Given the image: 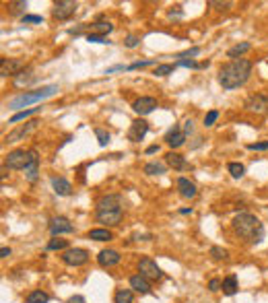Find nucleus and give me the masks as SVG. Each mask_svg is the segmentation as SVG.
<instances>
[{
  "label": "nucleus",
  "instance_id": "1",
  "mask_svg": "<svg viewBox=\"0 0 268 303\" xmlns=\"http://www.w3.org/2000/svg\"><path fill=\"white\" fill-rule=\"evenodd\" d=\"M252 74V62L246 60V58H239V60H231L229 64H225L221 70H219V83L223 89L231 91V89H237L241 87Z\"/></svg>",
  "mask_w": 268,
  "mask_h": 303
},
{
  "label": "nucleus",
  "instance_id": "2",
  "mask_svg": "<svg viewBox=\"0 0 268 303\" xmlns=\"http://www.w3.org/2000/svg\"><path fill=\"white\" fill-rule=\"evenodd\" d=\"M233 229H235V233L241 239H246L250 243H258L264 237V225H262V221L256 215H250V213H239L233 219Z\"/></svg>",
  "mask_w": 268,
  "mask_h": 303
},
{
  "label": "nucleus",
  "instance_id": "3",
  "mask_svg": "<svg viewBox=\"0 0 268 303\" xmlns=\"http://www.w3.org/2000/svg\"><path fill=\"white\" fill-rule=\"evenodd\" d=\"M58 91H60L58 85H45V87H41V89H35V91H29V93H23V95L11 99V101H9V108H11V110H21V108H25V106L37 104V101H41V99H45V97L56 95Z\"/></svg>",
  "mask_w": 268,
  "mask_h": 303
},
{
  "label": "nucleus",
  "instance_id": "4",
  "mask_svg": "<svg viewBox=\"0 0 268 303\" xmlns=\"http://www.w3.org/2000/svg\"><path fill=\"white\" fill-rule=\"evenodd\" d=\"M29 161H31L29 150H25V148H15V150H11V153L7 155L5 165H7L9 169H23V171H25V167L29 165Z\"/></svg>",
  "mask_w": 268,
  "mask_h": 303
},
{
  "label": "nucleus",
  "instance_id": "5",
  "mask_svg": "<svg viewBox=\"0 0 268 303\" xmlns=\"http://www.w3.org/2000/svg\"><path fill=\"white\" fill-rule=\"evenodd\" d=\"M37 126H39V122H37V120H29V122H25V124H19L15 130H11V132L5 136V142H9V144L19 142V140L27 138L31 132H35V130H37Z\"/></svg>",
  "mask_w": 268,
  "mask_h": 303
},
{
  "label": "nucleus",
  "instance_id": "6",
  "mask_svg": "<svg viewBox=\"0 0 268 303\" xmlns=\"http://www.w3.org/2000/svg\"><path fill=\"white\" fill-rule=\"evenodd\" d=\"M89 260V251L83 247H68L62 254V262L68 266H83Z\"/></svg>",
  "mask_w": 268,
  "mask_h": 303
},
{
  "label": "nucleus",
  "instance_id": "7",
  "mask_svg": "<svg viewBox=\"0 0 268 303\" xmlns=\"http://www.w3.org/2000/svg\"><path fill=\"white\" fill-rule=\"evenodd\" d=\"M138 274H142V276L149 279V281L163 279V272H161V268L157 266V262L151 260V258H140V260H138Z\"/></svg>",
  "mask_w": 268,
  "mask_h": 303
},
{
  "label": "nucleus",
  "instance_id": "8",
  "mask_svg": "<svg viewBox=\"0 0 268 303\" xmlns=\"http://www.w3.org/2000/svg\"><path fill=\"white\" fill-rule=\"evenodd\" d=\"M77 13V3L75 0H58L54 5V19L58 21H66Z\"/></svg>",
  "mask_w": 268,
  "mask_h": 303
},
{
  "label": "nucleus",
  "instance_id": "9",
  "mask_svg": "<svg viewBox=\"0 0 268 303\" xmlns=\"http://www.w3.org/2000/svg\"><path fill=\"white\" fill-rule=\"evenodd\" d=\"M122 217H124V211L122 209L120 211H97L95 213V221L101 223V225H105V229L118 225L122 221Z\"/></svg>",
  "mask_w": 268,
  "mask_h": 303
},
{
  "label": "nucleus",
  "instance_id": "10",
  "mask_svg": "<svg viewBox=\"0 0 268 303\" xmlns=\"http://www.w3.org/2000/svg\"><path fill=\"white\" fill-rule=\"evenodd\" d=\"M72 231H75V225L66 217H56V219H52V223H50V233L54 237H60V235L72 233Z\"/></svg>",
  "mask_w": 268,
  "mask_h": 303
},
{
  "label": "nucleus",
  "instance_id": "11",
  "mask_svg": "<svg viewBox=\"0 0 268 303\" xmlns=\"http://www.w3.org/2000/svg\"><path fill=\"white\" fill-rule=\"evenodd\" d=\"M23 60H15V58H3L0 60V74L3 77H17L19 72H23Z\"/></svg>",
  "mask_w": 268,
  "mask_h": 303
},
{
  "label": "nucleus",
  "instance_id": "12",
  "mask_svg": "<svg viewBox=\"0 0 268 303\" xmlns=\"http://www.w3.org/2000/svg\"><path fill=\"white\" fill-rule=\"evenodd\" d=\"M246 110L256 112V114H268V97L262 95V93L252 95V97L246 101Z\"/></svg>",
  "mask_w": 268,
  "mask_h": 303
},
{
  "label": "nucleus",
  "instance_id": "13",
  "mask_svg": "<svg viewBox=\"0 0 268 303\" xmlns=\"http://www.w3.org/2000/svg\"><path fill=\"white\" fill-rule=\"evenodd\" d=\"M149 132V122L147 120H142V118H138V120H134L132 124H130V130H128V140H132V142H140L142 138H144V134Z\"/></svg>",
  "mask_w": 268,
  "mask_h": 303
},
{
  "label": "nucleus",
  "instance_id": "14",
  "mask_svg": "<svg viewBox=\"0 0 268 303\" xmlns=\"http://www.w3.org/2000/svg\"><path fill=\"white\" fill-rule=\"evenodd\" d=\"M120 260H122V256H120L118 249H101L99 256H97V262H99V266H103V268H112V266H116Z\"/></svg>",
  "mask_w": 268,
  "mask_h": 303
},
{
  "label": "nucleus",
  "instance_id": "15",
  "mask_svg": "<svg viewBox=\"0 0 268 303\" xmlns=\"http://www.w3.org/2000/svg\"><path fill=\"white\" fill-rule=\"evenodd\" d=\"M155 108H157V99L155 97H138L132 104V110L138 116H149L151 112H155Z\"/></svg>",
  "mask_w": 268,
  "mask_h": 303
},
{
  "label": "nucleus",
  "instance_id": "16",
  "mask_svg": "<svg viewBox=\"0 0 268 303\" xmlns=\"http://www.w3.org/2000/svg\"><path fill=\"white\" fill-rule=\"evenodd\" d=\"M120 209H122V196L118 194H107L97 202V211H120Z\"/></svg>",
  "mask_w": 268,
  "mask_h": 303
},
{
  "label": "nucleus",
  "instance_id": "17",
  "mask_svg": "<svg viewBox=\"0 0 268 303\" xmlns=\"http://www.w3.org/2000/svg\"><path fill=\"white\" fill-rule=\"evenodd\" d=\"M186 134H184V130L180 128V126H174V128H169L167 130V134H165V142L172 146V148H180L184 142H186Z\"/></svg>",
  "mask_w": 268,
  "mask_h": 303
},
{
  "label": "nucleus",
  "instance_id": "18",
  "mask_svg": "<svg viewBox=\"0 0 268 303\" xmlns=\"http://www.w3.org/2000/svg\"><path fill=\"white\" fill-rule=\"evenodd\" d=\"M29 155H31V161H29V165L25 167V178L33 184V182L37 180V175H39V157H37V150H35V148L29 150Z\"/></svg>",
  "mask_w": 268,
  "mask_h": 303
},
{
  "label": "nucleus",
  "instance_id": "19",
  "mask_svg": "<svg viewBox=\"0 0 268 303\" xmlns=\"http://www.w3.org/2000/svg\"><path fill=\"white\" fill-rule=\"evenodd\" d=\"M130 289L140 293V295H149L151 293V281L144 279L142 274H132L130 276Z\"/></svg>",
  "mask_w": 268,
  "mask_h": 303
},
{
  "label": "nucleus",
  "instance_id": "20",
  "mask_svg": "<svg viewBox=\"0 0 268 303\" xmlns=\"http://www.w3.org/2000/svg\"><path fill=\"white\" fill-rule=\"evenodd\" d=\"M52 188L54 192H56L58 196H70L72 194V186L66 178H58V175H54L52 178Z\"/></svg>",
  "mask_w": 268,
  "mask_h": 303
},
{
  "label": "nucleus",
  "instance_id": "21",
  "mask_svg": "<svg viewBox=\"0 0 268 303\" xmlns=\"http://www.w3.org/2000/svg\"><path fill=\"white\" fill-rule=\"evenodd\" d=\"M178 190H180V194H182L184 198H194L196 192H198L196 186H194L188 178H180V180H178Z\"/></svg>",
  "mask_w": 268,
  "mask_h": 303
},
{
  "label": "nucleus",
  "instance_id": "22",
  "mask_svg": "<svg viewBox=\"0 0 268 303\" xmlns=\"http://www.w3.org/2000/svg\"><path fill=\"white\" fill-rule=\"evenodd\" d=\"M165 163L172 167V169H186L188 165H186V159L180 155V153H174V150H169V153L165 155Z\"/></svg>",
  "mask_w": 268,
  "mask_h": 303
},
{
  "label": "nucleus",
  "instance_id": "23",
  "mask_svg": "<svg viewBox=\"0 0 268 303\" xmlns=\"http://www.w3.org/2000/svg\"><path fill=\"white\" fill-rule=\"evenodd\" d=\"M114 29V25L110 23V21H103V19H99V21H95L93 25H91V33H95V35H107Z\"/></svg>",
  "mask_w": 268,
  "mask_h": 303
},
{
  "label": "nucleus",
  "instance_id": "24",
  "mask_svg": "<svg viewBox=\"0 0 268 303\" xmlns=\"http://www.w3.org/2000/svg\"><path fill=\"white\" fill-rule=\"evenodd\" d=\"M165 171H167V163H161V161H151L144 165L147 175H163Z\"/></svg>",
  "mask_w": 268,
  "mask_h": 303
},
{
  "label": "nucleus",
  "instance_id": "25",
  "mask_svg": "<svg viewBox=\"0 0 268 303\" xmlns=\"http://www.w3.org/2000/svg\"><path fill=\"white\" fill-rule=\"evenodd\" d=\"M237 289H239V285H237V279L231 274V276H227V279H223V287H221V291L227 295V297H231V295H235L237 293Z\"/></svg>",
  "mask_w": 268,
  "mask_h": 303
},
{
  "label": "nucleus",
  "instance_id": "26",
  "mask_svg": "<svg viewBox=\"0 0 268 303\" xmlns=\"http://www.w3.org/2000/svg\"><path fill=\"white\" fill-rule=\"evenodd\" d=\"M250 47H252V45H250L248 41H241V43H237V45H233V47H229V49H227V56H229V58H233V60H239V56H241V54H246Z\"/></svg>",
  "mask_w": 268,
  "mask_h": 303
},
{
  "label": "nucleus",
  "instance_id": "27",
  "mask_svg": "<svg viewBox=\"0 0 268 303\" xmlns=\"http://www.w3.org/2000/svg\"><path fill=\"white\" fill-rule=\"evenodd\" d=\"M114 235H112V231L110 229H91L89 231V239H93V241H110Z\"/></svg>",
  "mask_w": 268,
  "mask_h": 303
},
{
  "label": "nucleus",
  "instance_id": "28",
  "mask_svg": "<svg viewBox=\"0 0 268 303\" xmlns=\"http://www.w3.org/2000/svg\"><path fill=\"white\" fill-rule=\"evenodd\" d=\"M132 301H134L132 289H118L114 295V303H132Z\"/></svg>",
  "mask_w": 268,
  "mask_h": 303
},
{
  "label": "nucleus",
  "instance_id": "29",
  "mask_svg": "<svg viewBox=\"0 0 268 303\" xmlns=\"http://www.w3.org/2000/svg\"><path fill=\"white\" fill-rule=\"evenodd\" d=\"M25 301H27V303H47V301H50V295L43 293V291H39V289H35V291H31V293L27 295Z\"/></svg>",
  "mask_w": 268,
  "mask_h": 303
},
{
  "label": "nucleus",
  "instance_id": "30",
  "mask_svg": "<svg viewBox=\"0 0 268 303\" xmlns=\"http://www.w3.org/2000/svg\"><path fill=\"white\" fill-rule=\"evenodd\" d=\"M33 79H35V77H33L31 70H23V72H19V74L15 77V87H25V85H29Z\"/></svg>",
  "mask_w": 268,
  "mask_h": 303
},
{
  "label": "nucleus",
  "instance_id": "31",
  "mask_svg": "<svg viewBox=\"0 0 268 303\" xmlns=\"http://www.w3.org/2000/svg\"><path fill=\"white\" fill-rule=\"evenodd\" d=\"M39 112V108H29V110H23V112H17L9 122L11 124H15V122H21V120H27V118H31V116H35Z\"/></svg>",
  "mask_w": 268,
  "mask_h": 303
},
{
  "label": "nucleus",
  "instance_id": "32",
  "mask_svg": "<svg viewBox=\"0 0 268 303\" xmlns=\"http://www.w3.org/2000/svg\"><path fill=\"white\" fill-rule=\"evenodd\" d=\"M176 68H178L176 64H157L155 70H153V74H157V77H167V74H172Z\"/></svg>",
  "mask_w": 268,
  "mask_h": 303
},
{
  "label": "nucleus",
  "instance_id": "33",
  "mask_svg": "<svg viewBox=\"0 0 268 303\" xmlns=\"http://www.w3.org/2000/svg\"><path fill=\"white\" fill-rule=\"evenodd\" d=\"M47 249H50V251H56V249H68V241H66V239H60V237H54V239H50Z\"/></svg>",
  "mask_w": 268,
  "mask_h": 303
},
{
  "label": "nucleus",
  "instance_id": "34",
  "mask_svg": "<svg viewBox=\"0 0 268 303\" xmlns=\"http://www.w3.org/2000/svg\"><path fill=\"white\" fill-rule=\"evenodd\" d=\"M227 171L231 173V178L239 180V178H243V173H246V167H243L241 163H229V165H227Z\"/></svg>",
  "mask_w": 268,
  "mask_h": 303
},
{
  "label": "nucleus",
  "instance_id": "35",
  "mask_svg": "<svg viewBox=\"0 0 268 303\" xmlns=\"http://www.w3.org/2000/svg\"><path fill=\"white\" fill-rule=\"evenodd\" d=\"M95 136L99 146H107V142H110V132H105L103 128H95Z\"/></svg>",
  "mask_w": 268,
  "mask_h": 303
},
{
  "label": "nucleus",
  "instance_id": "36",
  "mask_svg": "<svg viewBox=\"0 0 268 303\" xmlns=\"http://www.w3.org/2000/svg\"><path fill=\"white\" fill-rule=\"evenodd\" d=\"M9 9H11V15H21V13L27 9V3H25V0H17V3H9Z\"/></svg>",
  "mask_w": 268,
  "mask_h": 303
},
{
  "label": "nucleus",
  "instance_id": "37",
  "mask_svg": "<svg viewBox=\"0 0 268 303\" xmlns=\"http://www.w3.org/2000/svg\"><path fill=\"white\" fill-rule=\"evenodd\" d=\"M210 256H212L214 260H225L229 254H227V249H223V247H217V245H212V247H210Z\"/></svg>",
  "mask_w": 268,
  "mask_h": 303
},
{
  "label": "nucleus",
  "instance_id": "38",
  "mask_svg": "<svg viewBox=\"0 0 268 303\" xmlns=\"http://www.w3.org/2000/svg\"><path fill=\"white\" fill-rule=\"evenodd\" d=\"M198 54H200V47H192V49H186V52L178 54V62H180V60H188V58L192 60V58H194V56H198Z\"/></svg>",
  "mask_w": 268,
  "mask_h": 303
},
{
  "label": "nucleus",
  "instance_id": "39",
  "mask_svg": "<svg viewBox=\"0 0 268 303\" xmlns=\"http://www.w3.org/2000/svg\"><path fill=\"white\" fill-rule=\"evenodd\" d=\"M217 118H219V112H217V110H210V112L204 116V126H212L214 122H217Z\"/></svg>",
  "mask_w": 268,
  "mask_h": 303
},
{
  "label": "nucleus",
  "instance_id": "40",
  "mask_svg": "<svg viewBox=\"0 0 268 303\" xmlns=\"http://www.w3.org/2000/svg\"><path fill=\"white\" fill-rule=\"evenodd\" d=\"M208 7H212L214 11H229L231 9V3H217V0H210Z\"/></svg>",
  "mask_w": 268,
  "mask_h": 303
},
{
  "label": "nucleus",
  "instance_id": "41",
  "mask_svg": "<svg viewBox=\"0 0 268 303\" xmlns=\"http://www.w3.org/2000/svg\"><path fill=\"white\" fill-rule=\"evenodd\" d=\"M151 64H155V60H138V62H132L130 66H126V70H136V68H144Z\"/></svg>",
  "mask_w": 268,
  "mask_h": 303
},
{
  "label": "nucleus",
  "instance_id": "42",
  "mask_svg": "<svg viewBox=\"0 0 268 303\" xmlns=\"http://www.w3.org/2000/svg\"><path fill=\"white\" fill-rule=\"evenodd\" d=\"M176 66H184V68H200V66H208V64H198L194 60H180L176 62Z\"/></svg>",
  "mask_w": 268,
  "mask_h": 303
},
{
  "label": "nucleus",
  "instance_id": "43",
  "mask_svg": "<svg viewBox=\"0 0 268 303\" xmlns=\"http://www.w3.org/2000/svg\"><path fill=\"white\" fill-rule=\"evenodd\" d=\"M250 150H268V140H262V142H252L248 144Z\"/></svg>",
  "mask_w": 268,
  "mask_h": 303
},
{
  "label": "nucleus",
  "instance_id": "44",
  "mask_svg": "<svg viewBox=\"0 0 268 303\" xmlns=\"http://www.w3.org/2000/svg\"><path fill=\"white\" fill-rule=\"evenodd\" d=\"M87 41H91V43H110L103 35H95V33H89L87 35Z\"/></svg>",
  "mask_w": 268,
  "mask_h": 303
},
{
  "label": "nucleus",
  "instance_id": "45",
  "mask_svg": "<svg viewBox=\"0 0 268 303\" xmlns=\"http://www.w3.org/2000/svg\"><path fill=\"white\" fill-rule=\"evenodd\" d=\"M43 19L39 15H23V23H41Z\"/></svg>",
  "mask_w": 268,
  "mask_h": 303
},
{
  "label": "nucleus",
  "instance_id": "46",
  "mask_svg": "<svg viewBox=\"0 0 268 303\" xmlns=\"http://www.w3.org/2000/svg\"><path fill=\"white\" fill-rule=\"evenodd\" d=\"M138 41H140V37H138V35H128L124 43H126L128 47H136V45H138Z\"/></svg>",
  "mask_w": 268,
  "mask_h": 303
},
{
  "label": "nucleus",
  "instance_id": "47",
  "mask_svg": "<svg viewBox=\"0 0 268 303\" xmlns=\"http://www.w3.org/2000/svg\"><path fill=\"white\" fill-rule=\"evenodd\" d=\"M221 287H223V281H219V279H212V281L208 283V289H210V291H221Z\"/></svg>",
  "mask_w": 268,
  "mask_h": 303
},
{
  "label": "nucleus",
  "instance_id": "48",
  "mask_svg": "<svg viewBox=\"0 0 268 303\" xmlns=\"http://www.w3.org/2000/svg\"><path fill=\"white\" fill-rule=\"evenodd\" d=\"M182 130H184V134H186V136H190V134H192V130H194V122H192V120H186Z\"/></svg>",
  "mask_w": 268,
  "mask_h": 303
},
{
  "label": "nucleus",
  "instance_id": "49",
  "mask_svg": "<svg viewBox=\"0 0 268 303\" xmlns=\"http://www.w3.org/2000/svg\"><path fill=\"white\" fill-rule=\"evenodd\" d=\"M157 150H159V144H151L147 148V155H153V153H157Z\"/></svg>",
  "mask_w": 268,
  "mask_h": 303
},
{
  "label": "nucleus",
  "instance_id": "50",
  "mask_svg": "<svg viewBox=\"0 0 268 303\" xmlns=\"http://www.w3.org/2000/svg\"><path fill=\"white\" fill-rule=\"evenodd\" d=\"M68 303H85V299H83L81 295H77V297H70V299H68Z\"/></svg>",
  "mask_w": 268,
  "mask_h": 303
},
{
  "label": "nucleus",
  "instance_id": "51",
  "mask_svg": "<svg viewBox=\"0 0 268 303\" xmlns=\"http://www.w3.org/2000/svg\"><path fill=\"white\" fill-rule=\"evenodd\" d=\"M0 256H3V258L11 256V247H3V249H0Z\"/></svg>",
  "mask_w": 268,
  "mask_h": 303
},
{
  "label": "nucleus",
  "instance_id": "52",
  "mask_svg": "<svg viewBox=\"0 0 268 303\" xmlns=\"http://www.w3.org/2000/svg\"><path fill=\"white\" fill-rule=\"evenodd\" d=\"M174 17H182V11H169V19Z\"/></svg>",
  "mask_w": 268,
  "mask_h": 303
},
{
  "label": "nucleus",
  "instance_id": "53",
  "mask_svg": "<svg viewBox=\"0 0 268 303\" xmlns=\"http://www.w3.org/2000/svg\"><path fill=\"white\" fill-rule=\"evenodd\" d=\"M180 213H182V215H190V213H192V209H182Z\"/></svg>",
  "mask_w": 268,
  "mask_h": 303
}]
</instances>
